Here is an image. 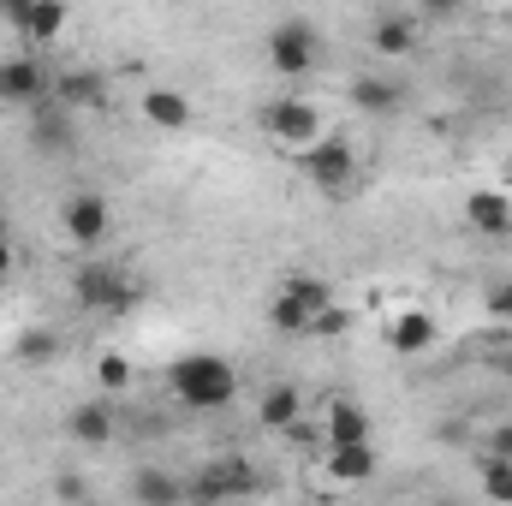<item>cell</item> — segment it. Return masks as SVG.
<instances>
[{"instance_id":"1","label":"cell","mask_w":512,"mask_h":506,"mask_svg":"<svg viewBox=\"0 0 512 506\" xmlns=\"http://www.w3.org/2000/svg\"><path fill=\"white\" fill-rule=\"evenodd\" d=\"M167 393L191 411H221L239 399V370L221 352H185L167 364Z\"/></svg>"},{"instance_id":"2","label":"cell","mask_w":512,"mask_h":506,"mask_svg":"<svg viewBox=\"0 0 512 506\" xmlns=\"http://www.w3.org/2000/svg\"><path fill=\"white\" fill-rule=\"evenodd\" d=\"M262 489L251 459H209L197 477H185V501L197 506H233V501H251Z\"/></svg>"},{"instance_id":"3","label":"cell","mask_w":512,"mask_h":506,"mask_svg":"<svg viewBox=\"0 0 512 506\" xmlns=\"http://www.w3.org/2000/svg\"><path fill=\"white\" fill-rule=\"evenodd\" d=\"M298 167H304V179H310L322 197H352V191H358V149H352L346 137L310 143V149L298 155Z\"/></svg>"},{"instance_id":"4","label":"cell","mask_w":512,"mask_h":506,"mask_svg":"<svg viewBox=\"0 0 512 506\" xmlns=\"http://www.w3.org/2000/svg\"><path fill=\"white\" fill-rule=\"evenodd\" d=\"M262 48H268V66L280 78H310L316 72V54H322V30L310 18H280Z\"/></svg>"},{"instance_id":"5","label":"cell","mask_w":512,"mask_h":506,"mask_svg":"<svg viewBox=\"0 0 512 506\" xmlns=\"http://www.w3.org/2000/svg\"><path fill=\"white\" fill-rule=\"evenodd\" d=\"M262 131H268L280 149H292V155H304L310 143L328 137V131H322V114H316V102H304V96H274V102L262 108Z\"/></svg>"},{"instance_id":"6","label":"cell","mask_w":512,"mask_h":506,"mask_svg":"<svg viewBox=\"0 0 512 506\" xmlns=\"http://www.w3.org/2000/svg\"><path fill=\"white\" fill-rule=\"evenodd\" d=\"M60 233H66V245H102L108 233H114V209H108V197L102 191H72L66 197V209H60Z\"/></svg>"},{"instance_id":"7","label":"cell","mask_w":512,"mask_h":506,"mask_svg":"<svg viewBox=\"0 0 512 506\" xmlns=\"http://www.w3.org/2000/svg\"><path fill=\"white\" fill-rule=\"evenodd\" d=\"M48 72L36 54H6L0 60V108H42L48 102Z\"/></svg>"},{"instance_id":"8","label":"cell","mask_w":512,"mask_h":506,"mask_svg":"<svg viewBox=\"0 0 512 506\" xmlns=\"http://www.w3.org/2000/svg\"><path fill=\"white\" fill-rule=\"evenodd\" d=\"M12 30L24 36V54H30V48H54V42L72 30V6H66V0H30V6L12 12Z\"/></svg>"},{"instance_id":"9","label":"cell","mask_w":512,"mask_h":506,"mask_svg":"<svg viewBox=\"0 0 512 506\" xmlns=\"http://www.w3.org/2000/svg\"><path fill=\"white\" fill-rule=\"evenodd\" d=\"M72 298H78L84 310H126L131 286H126V274H120L114 262H84L78 280H72Z\"/></svg>"},{"instance_id":"10","label":"cell","mask_w":512,"mask_h":506,"mask_svg":"<svg viewBox=\"0 0 512 506\" xmlns=\"http://www.w3.org/2000/svg\"><path fill=\"white\" fill-rule=\"evenodd\" d=\"M435 340H441V328H435V316H429V310L405 304V310H393V316H387V352H399V358H423Z\"/></svg>"},{"instance_id":"11","label":"cell","mask_w":512,"mask_h":506,"mask_svg":"<svg viewBox=\"0 0 512 506\" xmlns=\"http://www.w3.org/2000/svg\"><path fill=\"white\" fill-rule=\"evenodd\" d=\"M298 423H304V393H298V381H268L262 399H256V429L292 435Z\"/></svg>"},{"instance_id":"12","label":"cell","mask_w":512,"mask_h":506,"mask_svg":"<svg viewBox=\"0 0 512 506\" xmlns=\"http://www.w3.org/2000/svg\"><path fill=\"white\" fill-rule=\"evenodd\" d=\"M66 435H72L78 447H108V441L120 435L114 399H84V405H72V411H66Z\"/></svg>"},{"instance_id":"13","label":"cell","mask_w":512,"mask_h":506,"mask_svg":"<svg viewBox=\"0 0 512 506\" xmlns=\"http://www.w3.org/2000/svg\"><path fill=\"white\" fill-rule=\"evenodd\" d=\"M465 227L483 233V239H512V197L483 185V191H465Z\"/></svg>"},{"instance_id":"14","label":"cell","mask_w":512,"mask_h":506,"mask_svg":"<svg viewBox=\"0 0 512 506\" xmlns=\"http://www.w3.org/2000/svg\"><path fill=\"white\" fill-rule=\"evenodd\" d=\"M137 114H143V126H155V131H185L191 126V96L173 90V84H149L137 96Z\"/></svg>"},{"instance_id":"15","label":"cell","mask_w":512,"mask_h":506,"mask_svg":"<svg viewBox=\"0 0 512 506\" xmlns=\"http://www.w3.org/2000/svg\"><path fill=\"white\" fill-rule=\"evenodd\" d=\"M102 102H108V78H102V72L72 66V72H60V78H54V108L78 114V108H102Z\"/></svg>"},{"instance_id":"16","label":"cell","mask_w":512,"mask_h":506,"mask_svg":"<svg viewBox=\"0 0 512 506\" xmlns=\"http://www.w3.org/2000/svg\"><path fill=\"white\" fill-rule=\"evenodd\" d=\"M131 501L137 506H185V477L167 465H137L131 471Z\"/></svg>"},{"instance_id":"17","label":"cell","mask_w":512,"mask_h":506,"mask_svg":"<svg viewBox=\"0 0 512 506\" xmlns=\"http://www.w3.org/2000/svg\"><path fill=\"white\" fill-rule=\"evenodd\" d=\"M322 435H328V447H370V411L358 399H334L322 417Z\"/></svg>"},{"instance_id":"18","label":"cell","mask_w":512,"mask_h":506,"mask_svg":"<svg viewBox=\"0 0 512 506\" xmlns=\"http://www.w3.org/2000/svg\"><path fill=\"white\" fill-rule=\"evenodd\" d=\"M352 108L387 120V114L405 108V84H399V78H382V72H364V78H352Z\"/></svg>"},{"instance_id":"19","label":"cell","mask_w":512,"mask_h":506,"mask_svg":"<svg viewBox=\"0 0 512 506\" xmlns=\"http://www.w3.org/2000/svg\"><path fill=\"white\" fill-rule=\"evenodd\" d=\"M322 471L340 489H364V483H376V447H328Z\"/></svg>"},{"instance_id":"20","label":"cell","mask_w":512,"mask_h":506,"mask_svg":"<svg viewBox=\"0 0 512 506\" xmlns=\"http://www.w3.org/2000/svg\"><path fill=\"white\" fill-rule=\"evenodd\" d=\"M370 48H376L382 60L417 54V18H411V12H382V18L370 24Z\"/></svg>"},{"instance_id":"21","label":"cell","mask_w":512,"mask_h":506,"mask_svg":"<svg viewBox=\"0 0 512 506\" xmlns=\"http://www.w3.org/2000/svg\"><path fill=\"white\" fill-rule=\"evenodd\" d=\"M280 298H286V304H298V310L310 316V328H316V316H322V310H334V286H328V280H316V274H292V280H280Z\"/></svg>"},{"instance_id":"22","label":"cell","mask_w":512,"mask_h":506,"mask_svg":"<svg viewBox=\"0 0 512 506\" xmlns=\"http://www.w3.org/2000/svg\"><path fill=\"white\" fill-rule=\"evenodd\" d=\"M90 376H96L102 399H108V393H126L137 370H131V358H126V352H96V370H90Z\"/></svg>"},{"instance_id":"23","label":"cell","mask_w":512,"mask_h":506,"mask_svg":"<svg viewBox=\"0 0 512 506\" xmlns=\"http://www.w3.org/2000/svg\"><path fill=\"white\" fill-rule=\"evenodd\" d=\"M36 143H42V149H72V120H66V108H54V102L36 108Z\"/></svg>"},{"instance_id":"24","label":"cell","mask_w":512,"mask_h":506,"mask_svg":"<svg viewBox=\"0 0 512 506\" xmlns=\"http://www.w3.org/2000/svg\"><path fill=\"white\" fill-rule=\"evenodd\" d=\"M54 352H60V340H54L48 328H24V334H18V346H12V358H18V364H54Z\"/></svg>"},{"instance_id":"25","label":"cell","mask_w":512,"mask_h":506,"mask_svg":"<svg viewBox=\"0 0 512 506\" xmlns=\"http://www.w3.org/2000/svg\"><path fill=\"white\" fill-rule=\"evenodd\" d=\"M483 495L495 506H512V459H489L483 453Z\"/></svg>"},{"instance_id":"26","label":"cell","mask_w":512,"mask_h":506,"mask_svg":"<svg viewBox=\"0 0 512 506\" xmlns=\"http://www.w3.org/2000/svg\"><path fill=\"white\" fill-rule=\"evenodd\" d=\"M268 322H274L280 334H292V340H310V316H304L298 304H286L280 292H274V304H268Z\"/></svg>"},{"instance_id":"27","label":"cell","mask_w":512,"mask_h":506,"mask_svg":"<svg viewBox=\"0 0 512 506\" xmlns=\"http://www.w3.org/2000/svg\"><path fill=\"white\" fill-rule=\"evenodd\" d=\"M483 310H489L495 328H512V280H495V286L483 292Z\"/></svg>"},{"instance_id":"28","label":"cell","mask_w":512,"mask_h":506,"mask_svg":"<svg viewBox=\"0 0 512 506\" xmlns=\"http://www.w3.org/2000/svg\"><path fill=\"white\" fill-rule=\"evenodd\" d=\"M54 501L60 506H90V483H84V471H60V477H54Z\"/></svg>"},{"instance_id":"29","label":"cell","mask_w":512,"mask_h":506,"mask_svg":"<svg viewBox=\"0 0 512 506\" xmlns=\"http://www.w3.org/2000/svg\"><path fill=\"white\" fill-rule=\"evenodd\" d=\"M340 334H346V310H322L310 328V340H340Z\"/></svg>"},{"instance_id":"30","label":"cell","mask_w":512,"mask_h":506,"mask_svg":"<svg viewBox=\"0 0 512 506\" xmlns=\"http://www.w3.org/2000/svg\"><path fill=\"white\" fill-rule=\"evenodd\" d=\"M489 459H512V423H495L489 429Z\"/></svg>"},{"instance_id":"31","label":"cell","mask_w":512,"mask_h":506,"mask_svg":"<svg viewBox=\"0 0 512 506\" xmlns=\"http://www.w3.org/2000/svg\"><path fill=\"white\" fill-rule=\"evenodd\" d=\"M411 506H459V501H411Z\"/></svg>"},{"instance_id":"32","label":"cell","mask_w":512,"mask_h":506,"mask_svg":"<svg viewBox=\"0 0 512 506\" xmlns=\"http://www.w3.org/2000/svg\"><path fill=\"white\" fill-rule=\"evenodd\" d=\"M495 370H507V376H512V358H495Z\"/></svg>"},{"instance_id":"33","label":"cell","mask_w":512,"mask_h":506,"mask_svg":"<svg viewBox=\"0 0 512 506\" xmlns=\"http://www.w3.org/2000/svg\"><path fill=\"white\" fill-rule=\"evenodd\" d=\"M0 286H6V274H0Z\"/></svg>"}]
</instances>
